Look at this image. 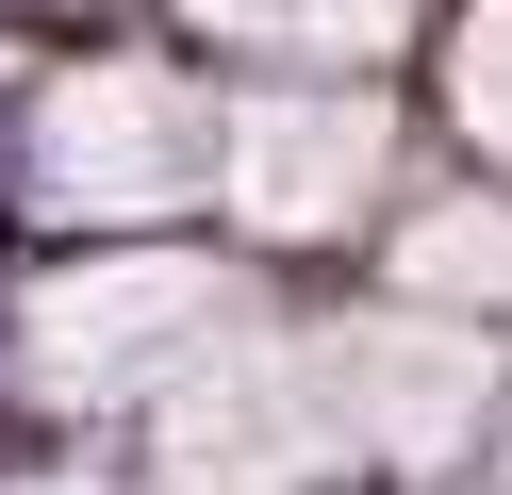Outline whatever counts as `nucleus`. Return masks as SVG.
Segmentation results:
<instances>
[{"instance_id":"1","label":"nucleus","mask_w":512,"mask_h":495,"mask_svg":"<svg viewBox=\"0 0 512 495\" xmlns=\"http://www.w3.org/2000/svg\"><path fill=\"white\" fill-rule=\"evenodd\" d=\"M215 165V99L149 83V66H100V83L34 99V215L67 231H133V215H182Z\"/></svg>"},{"instance_id":"2","label":"nucleus","mask_w":512,"mask_h":495,"mask_svg":"<svg viewBox=\"0 0 512 495\" xmlns=\"http://www.w3.org/2000/svg\"><path fill=\"white\" fill-rule=\"evenodd\" d=\"M364 149H380V99H248L232 116V182L265 231H347L364 215Z\"/></svg>"},{"instance_id":"3","label":"nucleus","mask_w":512,"mask_h":495,"mask_svg":"<svg viewBox=\"0 0 512 495\" xmlns=\"http://www.w3.org/2000/svg\"><path fill=\"white\" fill-rule=\"evenodd\" d=\"M199 17H232V33H265V17L281 33H331V0H199ZM364 17H397V0H364Z\"/></svg>"},{"instance_id":"4","label":"nucleus","mask_w":512,"mask_h":495,"mask_svg":"<svg viewBox=\"0 0 512 495\" xmlns=\"http://www.w3.org/2000/svg\"><path fill=\"white\" fill-rule=\"evenodd\" d=\"M0 380H17V264H0Z\"/></svg>"}]
</instances>
